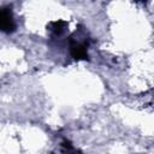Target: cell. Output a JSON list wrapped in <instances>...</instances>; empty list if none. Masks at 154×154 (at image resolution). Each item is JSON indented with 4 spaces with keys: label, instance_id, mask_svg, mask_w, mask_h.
Masks as SVG:
<instances>
[{
    "label": "cell",
    "instance_id": "1",
    "mask_svg": "<svg viewBox=\"0 0 154 154\" xmlns=\"http://www.w3.org/2000/svg\"><path fill=\"white\" fill-rule=\"evenodd\" d=\"M13 29H14V23L11 12L6 8L0 10V30L11 31Z\"/></svg>",
    "mask_w": 154,
    "mask_h": 154
}]
</instances>
